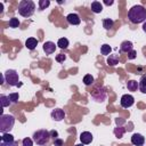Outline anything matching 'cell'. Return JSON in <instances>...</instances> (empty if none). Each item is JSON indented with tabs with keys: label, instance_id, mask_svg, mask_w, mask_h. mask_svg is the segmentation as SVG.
<instances>
[{
	"label": "cell",
	"instance_id": "1",
	"mask_svg": "<svg viewBox=\"0 0 146 146\" xmlns=\"http://www.w3.org/2000/svg\"><path fill=\"white\" fill-rule=\"evenodd\" d=\"M128 18L133 24L143 23L146 19V9L141 5H136L130 8L128 13Z\"/></svg>",
	"mask_w": 146,
	"mask_h": 146
},
{
	"label": "cell",
	"instance_id": "2",
	"mask_svg": "<svg viewBox=\"0 0 146 146\" xmlns=\"http://www.w3.org/2000/svg\"><path fill=\"white\" fill-rule=\"evenodd\" d=\"M35 10V5L31 0H22L18 5V14L23 17H30Z\"/></svg>",
	"mask_w": 146,
	"mask_h": 146
},
{
	"label": "cell",
	"instance_id": "3",
	"mask_svg": "<svg viewBox=\"0 0 146 146\" xmlns=\"http://www.w3.org/2000/svg\"><path fill=\"white\" fill-rule=\"evenodd\" d=\"M15 123V117L9 114H1L0 116V131L2 133H6L10 129H13Z\"/></svg>",
	"mask_w": 146,
	"mask_h": 146
},
{
	"label": "cell",
	"instance_id": "4",
	"mask_svg": "<svg viewBox=\"0 0 146 146\" xmlns=\"http://www.w3.org/2000/svg\"><path fill=\"white\" fill-rule=\"evenodd\" d=\"M49 139H50V131H48V130L41 129L33 133V140L38 145H41V146L46 145V144H48Z\"/></svg>",
	"mask_w": 146,
	"mask_h": 146
},
{
	"label": "cell",
	"instance_id": "5",
	"mask_svg": "<svg viewBox=\"0 0 146 146\" xmlns=\"http://www.w3.org/2000/svg\"><path fill=\"white\" fill-rule=\"evenodd\" d=\"M3 75H5V79H6V82L9 86H18L19 78H18V73L15 70H8V71H6Z\"/></svg>",
	"mask_w": 146,
	"mask_h": 146
},
{
	"label": "cell",
	"instance_id": "6",
	"mask_svg": "<svg viewBox=\"0 0 146 146\" xmlns=\"http://www.w3.org/2000/svg\"><path fill=\"white\" fill-rule=\"evenodd\" d=\"M106 96H107V94H106V89L105 88H96L92 92H91V97L96 100V102H98V103H103L105 99H106Z\"/></svg>",
	"mask_w": 146,
	"mask_h": 146
},
{
	"label": "cell",
	"instance_id": "7",
	"mask_svg": "<svg viewBox=\"0 0 146 146\" xmlns=\"http://www.w3.org/2000/svg\"><path fill=\"white\" fill-rule=\"evenodd\" d=\"M120 103H121V106H122V107L128 108V107H131V106L133 105L135 98H133L131 95H128V94H127V95H123V96L121 97Z\"/></svg>",
	"mask_w": 146,
	"mask_h": 146
},
{
	"label": "cell",
	"instance_id": "8",
	"mask_svg": "<svg viewBox=\"0 0 146 146\" xmlns=\"http://www.w3.org/2000/svg\"><path fill=\"white\" fill-rule=\"evenodd\" d=\"M131 144L135 146H143L145 144V137L140 133H133L131 137Z\"/></svg>",
	"mask_w": 146,
	"mask_h": 146
},
{
	"label": "cell",
	"instance_id": "9",
	"mask_svg": "<svg viewBox=\"0 0 146 146\" xmlns=\"http://www.w3.org/2000/svg\"><path fill=\"white\" fill-rule=\"evenodd\" d=\"M51 117L55 121H62L65 119V112L62 108H55L51 112Z\"/></svg>",
	"mask_w": 146,
	"mask_h": 146
},
{
	"label": "cell",
	"instance_id": "10",
	"mask_svg": "<svg viewBox=\"0 0 146 146\" xmlns=\"http://www.w3.org/2000/svg\"><path fill=\"white\" fill-rule=\"evenodd\" d=\"M56 46L57 44H55L52 41H46L44 43H43V51L47 54V55H50V54H52V52H55V50H56Z\"/></svg>",
	"mask_w": 146,
	"mask_h": 146
},
{
	"label": "cell",
	"instance_id": "11",
	"mask_svg": "<svg viewBox=\"0 0 146 146\" xmlns=\"http://www.w3.org/2000/svg\"><path fill=\"white\" fill-rule=\"evenodd\" d=\"M80 140H81V143H82L83 145L90 144V143L92 141V135H91V132H89V131H83V132H81V135H80Z\"/></svg>",
	"mask_w": 146,
	"mask_h": 146
},
{
	"label": "cell",
	"instance_id": "12",
	"mask_svg": "<svg viewBox=\"0 0 146 146\" xmlns=\"http://www.w3.org/2000/svg\"><path fill=\"white\" fill-rule=\"evenodd\" d=\"M66 19H67V22H68L71 25H79L80 22H81L79 15H78V14H74V13L68 14V15L66 16Z\"/></svg>",
	"mask_w": 146,
	"mask_h": 146
},
{
	"label": "cell",
	"instance_id": "13",
	"mask_svg": "<svg viewBox=\"0 0 146 146\" xmlns=\"http://www.w3.org/2000/svg\"><path fill=\"white\" fill-rule=\"evenodd\" d=\"M133 49V44H132V42L131 41H123L121 44H120V50L122 51V52H127V54H129L131 50Z\"/></svg>",
	"mask_w": 146,
	"mask_h": 146
},
{
	"label": "cell",
	"instance_id": "14",
	"mask_svg": "<svg viewBox=\"0 0 146 146\" xmlns=\"http://www.w3.org/2000/svg\"><path fill=\"white\" fill-rule=\"evenodd\" d=\"M38 46V40L35 38H29L26 41H25V47L30 50H33L35 47Z\"/></svg>",
	"mask_w": 146,
	"mask_h": 146
},
{
	"label": "cell",
	"instance_id": "15",
	"mask_svg": "<svg viewBox=\"0 0 146 146\" xmlns=\"http://www.w3.org/2000/svg\"><path fill=\"white\" fill-rule=\"evenodd\" d=\"M138 88L143 94H146V74L141 75L140 80L138 81Z\"/></svg>",
	"mask_w": 146,
	"mask_h": 146
},
{
	"label": "cell",
	"instance_id": "16",
	"mask_svg": "<svg viewBox=\"0 0 146 146\" xmlns=\"http://www.w3.org/2000/svg\"><path fill=\"white\" fill-rule=\"evenodd\" d=\"M91 10H92L95 14L102 13V10H103L102 3H100L99 1H94V2H91Z\"/></svg>",
	"mask_w": 146,
	"mask_h": 146
},
{
	"label": "cell",
	"instance_id": "17",
	"mask_svg": "<svg viewBox=\"0 0 146 146\" xmlns=\"http://www.w3.org/2000/svg\"><path fill=\"white\" fill-rule=\"evenodd\" d=\"M106 62L108 66H115L116 64H119V57L116 55H110Z\"/></svg>",
	"mask_w": 146,
	"mask_h": 146
},
{
	"label": "cell",
	"instance_id": "18",
	"mask_svg": "<svg viewBox=\"0 0 146 146\" xmlns=\"http://www.w3.org/2000/svg\"><path fill=\"white\" fill-rule=\"evenodd\" d=\"M127 88L130 91H136L138 89V82L136 80H129L127 83Z\"/></svg>",
	"mask_w": 146,
	"mask_h": 146
},
{
	"label": "cell",
	"instance_id": "19",
	"mask_svg": "<svg viewBox=\"0 0 146 146\" xmlns=\"http://www.w3.org/2000/svg\"><path fill=\"white\" fill-rule=\"evenodd\" d=\"M124 132H125V129H124L122 125H117V127L114 129V135H115V137H117V138H122L123 135H124Z\"/></svg>",
	"mask_w": 146,
	"mask_h": 146
},
{
	"label": "cell",
	"instance_id": "20",
	"mask_svg": "<svg viewBox=\"0 0 146 146\" xmlns=\"http://www.w3.org/2000/svg\"><path fill=\"white\" fill-rule=\"evenodd\" d=\"M1 141H5V143H7V144H13V143H15L14 141V137H13V135H10V133H2V137H1Z\"/></svg>",
	"mask_w": 146,
	"mask_h": 146
},
{
	"label": "cell",
	"instance_id": "21",
	"mask_svg": "<svg viewBox=\"0 0 146 146\" xmlns=\"http://www.w3.org/2000/svg\"><path fill=\"white\" fill-rule=\"evenodd\" d=\"M0 102H1V106L2 107H7L11 104L10 99H9V96H6V95H1L0 96Z\"/></svg>",
	"mask_w": 146,
	"mask_h": 146
},
{
	"label": "cell",
	"instance_id": "22",
	"mask_svg": "<svg viewBox=\"0 0 146 146\" xmlns=\"http://www.w3.org/2000/svg\"><path fill=\"white\" fill-rule=\"evenodd\" d=\"M57 46L60 48V49H66L68 47V40L66 38H60L57 42Z\"/></svg>",
	"mask_w": 146,
	"mask_h": 146
},
{
	"label": "cell",
	"instance_id": "23",
	"mask_svg": "<svg viewBox=\"0 0 146 146\" xmlns=\"http://www.w3.org/2000/svg\"><path fill=\"white\" fill-rule=\"evenodd\" d=\"M113 24H114V22L111 18H105L103 21V26H104L105 30H111L113 27Z\"/></svg>",
	"mask_w": 146,
	"mask_h": 146
},
{
	"label": "cell",
	"instance_id": "24",
	"mask_svg": "<svg viewBox=\"0 0 146 146\" xmlns=\"http://www.w3.org/2000/svg\"><path fill=\"white\" fill-rule=\"evenodd\" d=\"M111 51H112V48H111V46L107 44V43H105V44H103V46L100 47V52H102L103 55H110Z\"/></svg>",
	"mask_w": 146,
	"mask_h": 146
},
{
	"label": "cell",
	"instance_id": "25",
	"mask_svg": "<svg viewBox=\"0 0 146 146\" xmlns=\"http://www.w3.org/2000/svg\"><path fill=\"white\" fill-rule=\"evenodd\" d=\"M83 83H84L86 86H90V84H92V83H94V76H92L91 74H87V75H84V78H83Z\"/></svg>",
	"mask_w": 146,
	"mask_h": 146
},
{
	"label": "cell",
	"instance_id": "26",
	"mask_svg": "<svg viewBox=\"0 0 146 146\" xmlns=\"http://www.w3.org/2000/svg\"><path fill=\"white\" fill-rule=\"evenodd\" d=\"M19 21H18V18H16V17H13V18H10L9 19V26L10 27H13V29H15V27H18L19 26Z\"/></svg>",
	"mask_w": 146,
	"mask_h": 146
},
{
	"label": "cell",
	"instance_id": "27",
	"mask_svg": "<svg viewBox=\"0 0 146 146\" xmlns=\"http://www.w3.org/2000/svg\"><path fill=\"white\" fill-rule=\"evenodd\" d=\"M49 5H50V1L49 0H40L39 1V8H40V10L46 9L47 7H49Z\"/></svg>",
	"mask_w": 146,
	"mask_h": 146
},
{
	"label": "cell",
	"instance_id": "28",
	"mask_svg": "<svg viewBox=\"0 0 146 146\" xmlns=\"http://www.w3.org/2000/svg\"><path fill=\"white\" fill-rule=\"evenodd\" d=\"M18 98H19L18 92H13V94L9 95V99H10L11 103H17L18 102Z\"/></svg>",
	"mask_w": 146,
	"mask_h": 146
},
{
	"label": "cell",
	"instance_id": "29",
	"mask_svg": "<svg viewBox=\"0 0 146 146\" xmlns=\"http://www.w3.org/2000/svg\"><path fill=\"white\" fill-rule=\"evenodd\" d=\"M23 146H33V141L31 138H24L23 139Z\"/></svg>",
	"mask_w": 146,
	"mask_h": 146
},
{
	"label": "cell",
	"instance_id": "30",
	"mask_svg": "<svg viewBox=\"0 0 146 146\" xmlns=\"http://www.w3.org/2000/svg\"><path fill=\"white\" fill-rule=\"evenodd\" d=\"M65 59H66V56L63 55V54H58V55L56 56V60H57L58 63H62V62H64Z\"/></svg>",
	"mask_w": 146,
	"mask_h": 146
},
{
	"label": "cell",
	"instance_id": "31",
	"mask_svg": "<svg viewBox=\"0 0 146 146\" xmlns=\"http://www.w3.org/2000/svg\"><path fill=\"white\" fill-rule=\"evenodd\" d=\"M54 145L55 146H64V141L60 138H56V139H54Z\"/></svg>",
	"mask_w": 146,
	"mask_h": 146
},
{
	"label": "cell",
	"instance_id": "32",
	"mask_svg": "<svg viewBox=\"0 0 146 146\" xmlns=\"http://www.w3.org/2000/svg\"><path fill=\"white\" fill-rule=\"evenodd\" d=\"M136 56H137V51H136L135 49H132V50L128 54V58H129V59H135Z\"/></svg>",
	"mask_w": 146,
	"mask_h": 146
},
{
	"label": "cell",
	"instance_id": "33",
	"mask_svg": "<svg viewBox=\"0 0 146 146\" xmlns=\"http://www.w3.org/2000/svg\"><path fill=\"white\" fill-rule=\"evenodd\" d=\"M115 122H116V124H117V125H121L122 123H124V122H125V120H124V119H122V117H116Z\"/></svg>",
	"mask_w": 146,
	"mask_h": 146
},
{
	"label": "cell",
	"instance_id": "34",
	"mask_svg": "<svg viewBox=\"0 0 146 146\" xmlns=\"http://www.w3.org/2000/svg\"><path fill=\"white\" fill-rule=\"evenodd\" d=\"M50 137H54V138L56 139V138L58 137V132H57L56 130H51V131H50Z\"/></svg>",
	"mask_w": 146,
	"mask_h": 146
},
{
	"label": "cell",
	"instance_id": "35",
	"mask_svg": "<svg viewBox=\"0 0 146 146\" xmlns=\"http://www.w3.org/2000/svg\"><path fill=\"white\" fill-rule=\"evenodd\" d=\"M16 145V143H13V144H7V143H5V141H1V144H0V146H15Z\"/></svg>",
	"mask_w": 146,
	"mask_h": 146
},
{
	"label": "cell",
	"instance_id": "36",
	"mask_svg": "<svg viewBox=\"0 0 146 146\" xmlns=\"http://www.w3.org/2000/svg\"><path fill=\"white\" fill-rule=\"evenodd\" d=\"M104 3L107 5V6H111V5L114 3V1H113V0H110V1H108V0H104Z\"/></svg>",
	"mask_w": 146,
	"mask_h": 146
},
{
	"label": "cell",
	"instance_id": "37",
	"mask_svg": "<svg viewBox=\"0 0 146 146\" xmlns=\"http://www.w3.org/2000/svg\"><path fill=\"white\" fill-rule=\"evenodd\" d=\"M143 31L146 33V22H145V23H144V25H143Z\"/></svg>",
	"mask_w": 146,
	"mask_h": 146
},
{
	"label": "cell",
	"instance_id": "38",
	"mask_svg": "<svg viewBox=\"0 0 146 146\" xmlns=\"http://www.w3.org/2000/svg\"><path fill=\"white\" fill-rule=\"evenodd\" d=\"M2 9H3V5H2V3H0V14L2 13Z\"/></svg>",
	"mask_w": 146,
	"mask_h": 146
},
{
	"label": "cell",
	"instance_id": "39",
	"mask_svg": "<svg viewBox=\"0 0 146 146\" xmlns=\"http://www.w3.org/2000/svg\"><path fill=\"white\" fill-rule=\"evenodd\" d=\"M75 146H84V145H83V144H82V143H81V144H76V145H75Z\"/></svg>",
	"mask_w": 146,
	"mask_h": 146
}]
</instances>
